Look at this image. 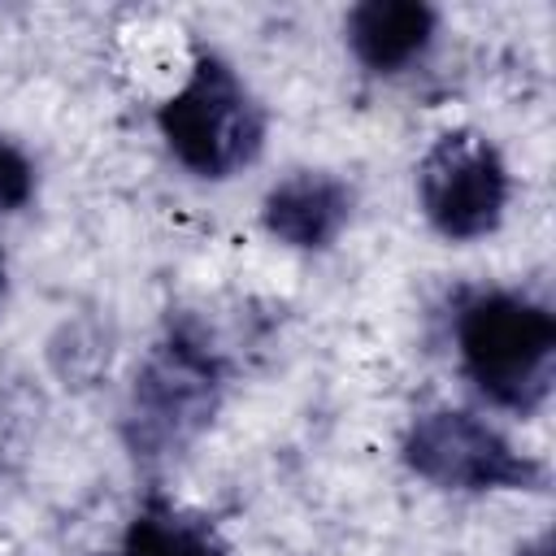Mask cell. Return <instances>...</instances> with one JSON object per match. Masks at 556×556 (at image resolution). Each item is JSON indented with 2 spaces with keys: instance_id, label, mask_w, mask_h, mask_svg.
Here are the masks:
<instances>
[{
  "instance_id": "7",
  "label": "cell",
  "mask_w": 556,
  "mask_h": 556,
  "mask_svg": "<svg viewBox=\"0 0 556 556\" xmlns=\"http://www.w3.org/2000/svg\"><path fill=\"white\" fill-rule=\"evenodd\" d=\"M352 56L369 74H404L413 70L439 35V13L421 0H365L343 22Z\"/></svg>"
},
{
  "instance_id": "9",
  "label": "cell",
  "mask_w": 556,
  "mask_h": 556,
  "mask_svg": "<svg viewBox=\"0 0 556 556\" xmlns=\"http://www.w3.org/2000/svg\"><path fill=\"white\" fill-rule=\"evenodd\" d=\"M30 195H35V165L9 135H0V213L30 204Z\"/></svg>"
},
{
  "instance_id": "5",
  "label": "cell",
  "mask_w": 556,
  "mask_h": 556,
  "mask_svg": "<svg viewBox=\"0 0 556 556\" xmlns=\"http://www.w3.org/2000/svg\"><path fill=\"white\" fill-rule=\"evenodd\" d=\"M508 165L500 148L478 130H447L417 165V200L426 222L452 239L473 243L500 230L508 208Z\"/></svg>"
},
{
  "instance_id": "11",
  "label": "cell",
  "mask_w": 556,
  "mask_h": 556,
  "mask_svg": "<svg viewBox=\"0 0 556 556\" xmlns=\"http://www.w3.org/2000/svg\"><path fill=\"white\" fill-rule=\"evenodd\" d=\"M0 291H4V248H0Z\"/></svg>"
},
{
  "instance_id": "10",
  "label": "cell",
  "mask_w": 556,
  "mask_h": 556,
  "mask_svg": "<svg viewBox=\"0 0 556 556\" xmlns=\"http://www.w3.org/2000/svg\"><path fill=\"white\" fill-rule=\"evenodd\" d=\"M517 556H552V534H539V539H530Z\"/></svg>"
},
{
  "instance_id": "4",
  "label": "cell",
  "mask_w": 556,
  "mask_h": 556,
  "mask_svg": "<svg viewBox=\"0 0 556 556\" xmlns=\"http://www.w3.org/2000/svg\"><path fill=\"white\" fill-rule=\"evenodd\" d=\"M404 465L439 486L460 495H486V491H543L547 469L526 456L504 430L482 421L469 408H426L404 426L400 439Z\"/></svg>"
},
{
  "instance_id": "3",
  "label": "cell",
  "mask_w": 556,
  "mask_h": 556,
  "mask_svg": "<svg viewBox=\"0 0 556 556\" xmlns=\"http://www.w3.org/2000/svg\"><path fill=\"white\" fill-rule=\"evenodd\" d=\"M156 130L195 178H230L261 156L265 109L226 56L200 48L182 87L156 109Z\"/></svg>"
},
{
  "instance_id": "1",
  "label": "cell",
  "mask_w": 556,
  "mask_h": 556,
  "mask_svg": "<svg viewBox=\"0 0 556 556\" xmlns=\"http://www.w3.org/2000/svg\"><path fill=\"white\" fill-rule=\"evenodd\" d=\"M226 356L195 317H174L135 369L122 408V439L139 465H169L217 417Z\"/></svg>"
},
{
  "instance_id": "6",
  "label": "cell",
  "mask_w": 556,
  "mask_h": 556,
  "mask_svg": "<svg viewBox=\"0 0 556 556\" xmlns=\"http://www.w3.org/2000/svg\"><path fill=\"white\" fill-rule=\"evenodd\" d=\"M352 204L356 195L339 174L295 169L265 191L261 226L295 252H326L352 222Z\"/></svg>"
},
{
  "instance_id": "2",
  "label": "cell",
  "mask_w": 556,
  "mask_h": 556,
  "mask_svg": "<svg viewBox=\"0 0 556 556\" xmlns=\"http://www.w3.org/2000/svg\"><path fill=\"white\" fill-rule=\"evenodd\" d=\"M452 339L465 378L486 404L517 417L547 404L556 374V317L547 304L504 287L469 291L456 304Z\"/></svg>"
},
{
  "instance_id": "8",
  "label": "cell",
  "mask_w": 556,
  "mask_h": 556,
  "mask_svg": "<svg viewBox=\"0 0 556 556\" xmlns=\"http://www.w3.org/2000/svg\"><path fill=\"white\" fill-rule=\"evenodd\" d=\"M113 556H230V547L208 517L165 495H148L139 513L126 521Z\"/></svg>"
}]
</instances>
